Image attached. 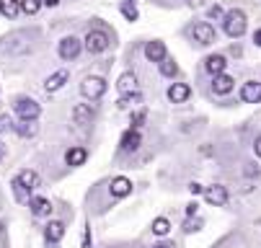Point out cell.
Wrapping results in <instances>:
<instances>
[{
  "mask_svg": "<svg viewBox=\"0 0 261 248\" xmlns=\"http://www.w3.org/2000/svg\"><path fill=\"white\" fill-rule=\"evenodd\" d=\"M122 16H124L127 21H137V16H140V13H137V8H135V6L122 3Z\"/></svg>",
  "mask_w": 261,
  "mask_h": 248,
  "instance_id": "f546056e",
  "label": "cell"
},
{
  "mask_svg": "<svg viewBox=\"0 0 261 248\" xmlns=\"http://www.w3.org/2000/svg\"><path fill=\"white\" fill-rule=\"evenodd\" d=\"M106 88H109V83H106L101 75H88V78L81 83V93H83L86 98H91V101H98V98L106 93Z\"/></svg>",
  "mask_w": 261,
  "mask_h": 248,
  "instance_id": "277c9868",
  "label": "cell"
},
{
  "mask_svg": "<svg viewBox=\"0 0 261 248\" xmlns=\"http://www.w3.org/2000/svg\"><path fill=\"white\" fill-rule=\"evenodd\" d=\"M67 80H70V73H67L65 67H60V70H55V73L44 80V91H47V93H57L60 88H65Z\"/></svg>",
  "mask_w": 261,
  "mask_h": 248,
  "instance_id": "30bf717a",
  "label": "cell"
},
{
  "mask_svg": "<svg viewBox=\"0 0 261 248\" xmlns=\"http://www.w3.org/2000/svg\"><path fill=\"white\" fill-rule=\"evenodd\" d=\"M153 233L161 235V238L168 235V233H171V223H168L166 217H155V220H153Z\"/></svg>",
  "mask_w": 261,
  "mask_h": 248,
  "instance_id": "4316f807",
  "label": "cell"
},
{
  "mask_svg": "<svg viewBox=\"0 0 261 248\" xmlns=\"http://www.w3.org/2000/svg\"><path fill=\"white\" fill-rule=\"evenodd\" d=\"M117 91H119L122 96L137 93V75H135V73H122L119 80H117Z\"/></svg>",
  "mask_w": 261,
  "mask_h": 248,
  "instance_id": "e0dca14e",
  "label": "cell"
},
{
  "mask_svg": "<svg viewBox=\"0 0 261 248\" xmlns=\"http://www.w3.org/2000/svg\"><path fill=\"white\" fill-rule=\"evenodd\" d=\"M29 209L34 217H49L52 215V202L47 197H31L29 199Z\"/></svg>",
  "mask_w": 261,
  "mask_h": 248,
  "instance_id": "8fae6325",
  "label": "cell"
},
{
  "mask_svg": "<svg viewBox=\"0 0 261 248\" xmlns=\"http://www.w3.org/2000/svg\"><path fill=\"white\" fill-rule=\"evenodd\" d=\"M246 173H248V176H258V166H253V163H248V168H246Z\"/></svg>",
  "mask_w": 261,
  "mask_h": 248,
  "instance_id": "8d00e7d4",
  "label": "cell"
},
{
  "mask_svg": "<svg viewBox=\"0 0 261 248\" xmlns=\"http://www.w3.org/2000/svg\"><path fill=\"white\" fill-rule=\"evenodd\" d=\"M204 199H207L210 204H215V207H225L228 199H230V194H228L225 186L215 184V186H207V189H204Z\"/></svg>",
  "mask_w": 261,
  "mask_h": 248,
  "instance_id": "ba28073f",
  "label": "cell"
},
{
  "mask_svg": "<svg viewBox=\"0 0 261 248\" xmlns=\"http://www.w3.org/2000/svg\"><path fill=\"white\" fill-rule=\"evenodd\" d=\"M253 153H256V158H261V134L256 137V143H253Z\"/></svg>",
  "mask_w": 261,
  "mask_h": 248,
  "instance_id": "d590c367",
  "label": "cell"
},
{
  "mask_svg": "<svg viewBox=\"0 0 261 248\" xmlns=\"http://www.w3.org/2000/svg\"><path fill=\"white\" fill-rule=\"evenodd\" d=\"M186 3H189V6H194V8H199V6L204 3V0H186Z\"/></svg>",
  "mask_w": 261,
  "mask_h": 248,
  "instance_id": "60d3db41",
  "label": "cell"
},
{
  "mask_svg": "<svg viewBox=\"0 0 261 248\" xmlns=\"http://www.w3.org/2000/svg\"><path fill=\"white\" fill-rule=\"evenodd\" d=\"M70 117H72V122H75L78 127H88L93 122L96 112H93L91 103H75V106H72V112H70Z\"/></svg>",
  "mask_w": 261,
  "mask_h": 248,
  "instance_id": "8992f818",
  "label": "cell"
},
{
  "mask_svg": "<svg viewBox=\"0 0 261 248\" xmlns=\"http://www.w3.org/2000/svg\"><path fill=\"white\" fill-rule=\"evenodd\" d=\"M241 101L243 103H258L261 101V83L256 80H248L241 86Z\"/></svg>",
  "mask_w": 261,
  "mask_h": 248,
  "instance_id": "5bb4252c",
  "label": "cell"
},
{
  "mask_svg": "<svg viewBox=\"0 0 261 248\" xmlns=\"http://www.w3.org/2000/svg\"><path fill=\"white\" fill-rule=\"evenodd\" d=\"M86 160H88V150H86V148H78V145H75V148H70V150L65 153V163H67L70 168H78V166H83Z\"/></svg>",
  "mask_w": 261,
  "mask_h": 248,
  "instance_id": "ac0fdd59",
  "label": "cell"
},
{
  "mask_svg": "<svg viewBox=\"0 0 261 248\" xmlns=\"http://www.w3.org/2000/svg\"><path fill=\"white\" fill-rule=\"evenodd\" d=\"M207 18L222 21V18H225V13H222V8H220V6H210V8H207Z\"/></svg>",
  "mask_w": 261,
  "mask_h": 248,
  "instance_id": "4dcf8cb0",
  "label": "cell"
},
{
  "mask_svg": "<svg viewBox=\"0 0 261 248\" xmlns=\"http://www.w3.org/2000/svg\"><path fill=\"white\" fill-rule=\"evenodd\" d=\"M6 129H13V122L6 114H0V132H6Z\"/></svg>",
  "mask_w": 261,
  "mask_h": 248,
  "instance_id": "d6a6232c",
  "label": "cell"
},
{
  "mask_svg": "<svg viewBox=\"0 0 261 248\" xmlns=\"http://www.w3.org/2000/svg\"><path fill=\"white\" fill-rule=\"evenodd\" d=\"M189 96H192V88L186 86V83H173V86L168 88V101H171V103H184Z\"/></svg>",
  "mask_w": 261,
  "mask_h": 248,
  "instance_id": "ffe728a7",
  "label": "cell"
},
{
  "mask_svg": "<svg viewBox=\"0 0 261 248\" xmlns=\"http://www.w3.org/2000/svg\"><path fill=\"white\" fill-rule=\"evenodd\" d=\"M137 103H142L140 91H137V93H129V96H122V98H119V109H129V106H137Z\"/></svg>",
  "mask_w": 261,
  "mask_h": 248,
  "instance_id": "83f0119b",
  "label": "cell"
},
{
  "mask_svg": "<svg viewBox=\"0 0 261 248\" xmlns=\"http://www.w3.org/2000/svg\"><path fill=\"white\" fill-rule=\"evenodd\" d=\"M16 114L23 122H36V119H39V114H42V106L36 103L34 98L21 96V98H16Z\"/></svg>",
  "mask_w": 261,
  "mask_h": 248,
  "instance_id": "3957f363",
  "label": "cell"
},
{
  "mask_svg": "<svg viewBox=\"0 0 261 248\" xmlns=\"http://www.w3.org/2000/svg\"><path fill=\"white\" fill-rule=\"evenodd\" d=\"M3 155H6V148H3V145H0V160H3Z\"/></svg>",
  "mask_w": 261,
  "mask_h": 248,
  "instance_id": "b9f144b4",
  "label": "cell"
},
{
  "mask_svg": "<svg viewBox=\"0 0 261 248\" xmlns=\"http://www.w3.org/2000/svg\"><path fill=\"white\" fill-rule=\"evenodd\" d=\"M91 225H86V233H83V248H91Z\"/></svg>",
  "mask_w": 261,
  "mask_h": 248,
  "instance_id": "836d02e7",
  "label": "cell"
},
{
  "mask_svg": "<svg viewBox=\"0 0 261 248\" xmlns=\"http://www.w3.org/2000/svg\"><path fill=\"white\" fill-rule=\"evenodd\" d=\"M158 70H161L163 78H176V75H178V65H176V60H171V57H166V60L158 65Z\"/></svg>",
  "mask_w": 261,
  "mask_h": 248,
  "instance_id": "603a6c76",
  "label": "cell"
},
{
  "mask_svg": "<svg viewBox=\"0 0 261 248\" xmlns=\"http://www.w3.org/2000/svg\"><path fill=\"white\" fill-rule=\"evenodd\" d=\"M145 57L150 60V62H163L166 57H168V52H166V44L161 42V39H153V42H147L145 44Z\"/></svg>",
  "mask_w": 261,
  "mask_h": 248,
  "instance_id": "4fadbf2b",
  "label": "cell"
},
{
  "mask_svg": "<svg viewBox=\"0 0 261 248\" xmlns=\"http://www.w3.org/2000/svg\"><path fill=\"white\" fill-rule=\"evenodd\" d=\"M16 179L29 189V191H36V189H39V184H42V179H39V173H36V171H31V168H23L18 176H16Z\"/></svg>",
  "mask_w": 261,
  "mask_h": 248,
  "instance_id": "d6986e66",
  "label": "cell"
},
{
  "mask_svg": "<svg viewBox=\"0 0 261 248\" xmlns=\"http://www.w3.org/2000/svg\"><path fill=\"white\" fill-rule=\"evenodd\" d=\"M192 39H194L199 47H210V44L215 42V29H212L207 21L194 23V29H192Z\"/></svg>",
  "mask_w": 261,
  "mask_h": 248,
  "instance_id": "52a82bcc",
  "label": "cell"
},
{
  "mask_svg": "<svg viewBox=\"0 0 261 248\" xmlns=\"http://www.w3.org/2000/svg\"><path fill=\"white\" fill-rule=\"evenodd\" d=\"M18 13H21V3H18V0H0V16L16 18Z\"/></svg>",
  "mask_w": 261,
  "mask_h": 248,
  "instance_id": "7402d4cb",
  "label": "cell"
},
{
  "mask_svg": "<svg viewBox=\"0 0 261 248\" xmlns=\"http://www.w3.org/2000/svg\"><path fill=\"white\" fill-rule=\"evenodd\" d=\"M44 238H47L49 243H60V240L65 238V223H60V220H49L47 228H44Z\"/></svg>",
  "mask_w": 261,
  "mask_h": 248,
  "instance_id": "44dd1931",
  "label": "cell"
},
{
  "mask_svg": "<svg viewBox=\"0 0 261 248\" xmlns=\"http://www.w3.org/2000/svg\"><path fill=\"white\" fill-rule=\"evenodd\" d=\"M3 228H6V225H3V223H0V233H3Z\"/></svg>",
  "mask_w": 261,
  "mask_h": 248,
  "instance_id": "7bdbcfd3",
  "label": "cell"
},
{
  "mask_svg": "<svg viewBox=\"0 0 261 248\" xmlns=\"http://www.w3.org/2000/svg\"><path fill=\"white\" fill-rule=\"evenodd\" d=\"M109 194L114 199H124L127 194H132V181L127 176H117V179H111V184H109Z\"/></svg>",
  "mask_w": 261,
  "mask_h": 248,
  "instance_id": "9c48e42d",
  "label": "cell"
},
{
  "mask_svg": "<svg viewBox=\"0 0 261 248\" xmlns=\"http://www.w3.org/2000/svg\"><path fill=\"white\" fill-rule=\"evenodd\" d=\"M233 88H236V80H233L228 73H222V75H215V78H212V91H215L217 96H228Z\"/></svg>",
  "mask_w": 261,
  "mask_h": 248,
  "instance_id": "2e32d148",
  "label": "cell"
},
{
  "mask_svg": "<svg viewBox=\"0 0 261 248\" xmlns=\"http://www.w3.org/2000/svg\"><path fill=\"white\" fill-rule=\"evenodd\" d=\"M11 189H13L16 202H29V199H31V191H29V189H26V186H23L18 179H13V181H11Z\"/></svg>",
  "mask_w": 261,
  "mask_h": 248,
  "instance_id": "cb8c5ba5",
  "label": "cell"
},
{
  "mask_svg": "<svg viewBox=\"0 0 261 248\" xmlns=\"http://www.w3.org/2000/svg\"><path fill=\"white\" fill-rule=\"evenodd\" d=\"M42 6H47V8H57V6H60V0H42Z\"/></svg>",
  "mask_w": 261,
  "mask_h": 248,
  "instance_id": "74e56055",
  "label": "cell"
},
{
  "mask_svg": "<svg viewBox=\"0 0 261 248\" xmlns=\"http://www.w3.org/2000/svg\"><path fill=\"white\" fill-rule=\"evenodd\" d=\"M83 47L91 54H101V52H106L111 47V37L106 31H101V29H93V31H88L83 37Z\"/></svg>",
  "mask_w": 261,
  "mask_h": 248,
  "instance_id": "7a4b0ae2",
  "label": "cell"
},
{
  "mask_svg": "<svg viewBox=\"0 0 261 248\" xmlns=\"http://www.w3.org/2000/svg\"><path fill=\"white\" fill-rule=\"evenodd\" d=\"M189 191L192 194H204V186L202 184H189Z\"/></svg>",
  "mask_w": 261,
  "mask_h": 248,
  "instance_id": "e575fe53",
  "label": "cell"
},
{
  "mask_svg": "<svg viewBox=\"0 0 261 248\" xmlns=\"http://www.w3.org/2000/svg\"><path fill=\"white\" fill-rule=\"evenodd\" d=\"M18 3H21V13H26V16L39 13V8H42V0H18Z\"/></svg>",
  "mask_w": 261,
  "mask_h": 248,
  "instance_id": "484cf974",
  "label": "cell"
},
{
  "mask_svg": "<svg viewBox=\"0 0 261 248\" xmlns=\"http://www.w3.org/2000/svg\"><path fill=\"white\" fill-rule=\"evenodd\" d=\"M142 122H145V112H135L132 114V129H137Z\"/></svg>",
  "mask_w": 261,
  "mask_h": 248,
  "instance_id": "1f68e13d",
  "label": "cell"
},
{
  "mask_svg": "<svg viewBox=\"0 0 261 248\" xmlns=\"http://www.w3.org/2000/svg\"><path fill=\"white\" fill-rule=\"evenodd\" d=\"M13 129H16L21 137H34V134H36V124H34V122H23V119H21L18 124H13Z\"/></svg>",
  "mask_w": 261,
  "mask_h": 248,
  "instance_id": "d4e9b609",
  "label": "cell"
},
{
  "mask_svg": "<svg viewBox=\"0 0 261 248\" xmlns=\"http://www.w3.org/2000/svg\"><path fill=\"white\" fill-rule=\"evenodd\" d=\"M140 145H142V137H140V132H137V129H127V132L122 134V140H119L122 153H135Z\"/></svg>",
  "mask_w": 261,
  "mask_h": 248,
  "instance_id": "9a60e30c",
  "label": "cell"
},
{
  "mask_svg": "<svg viewBox=\"0 0 261 248\" xmlns=\"http://www.w3.org/2000/svg\"><path fill=\"white\" fill-rule=\"evenodd\" d=\"M81 49H83V42H81V39L65 37V39L60 42V47H57V54H60L65 62H70V60H75V57L81 54Z\"/></svg>",
  "mask_w": 261,
  "mask_h": 248,
  "instance_id": "5b68a950",
  "label": "cell"
},
{
  "mask_svg": "<svg viewBox=\"0 0 261 248\" xmlns=\"http://www.w3.org/2000/svg\"><path fill=\"white\" fill-rule=\"evenodd\" d=\"M153 248H173V245H171V243H166V240H161V243H155Z\"/></svg>",
  "mask_w": 261,
  "mask_h": 248,
  "instance_id": "ab89813d",
  "label": "cell"
},
{
  "mask_svg": "<svg viewBox=\"0 0 261 248\" xmlns=\"http://www.w3.org/2000/svg\"><path fill=\"white\" fill-rule=\"evenodd\" d=\"M253 42H256V47H261V29L253 34Z\"/></svg>",
  "mask_w": 261,
  "mask_h": 248,
  "instance_id": "f35d334b",
  "label": "cell"
},
{
  "mask_svg": "<svg viewBox=\"0 0 261 248\" xmlns=\"http://www.w3.org/2000/svg\"><path fill=\"white\" fill-rule=\"evenodd\" d=\"M222 29H225V34H228L230 39H241L243 34H246V29H248V18H246V13H243L241 8L228 11L225 18H222Z\"/></svg>",
  "mask_w": 261,
  "mask_h": 248,
  "instance_id": "6da1fadb",
  "label": "cell"
},
{
  "mask_svg": "<svg viewBox=\"0 0 261 248\" xmlns=\"http://www.w3.org/2000/svg\"><path fill=\"white\" fill-rule=\"evenodd\" d=\"M225 67H228V57L225 54H210V57H204V70L212 78L222 75V73H225Z\"/></svg>",
  "mask_w": 261,
  "mask_h": 248,
  "instance_id": "7c38bea8",
  "label": "cell"
},
{
  "mask_svg": "<svg viewBox=\"0 0 261 248\" xmlns=\"http://www.w3.org/2000/svg\"><path fill=\"white\" fill-rule=\"evenodd\" d=\"M202 230V220L199 217H186L184 220V233H199Z\"/></svg>",
  "mask_w": 261,
  "mask_h": 248,
  "instance_id": "f1b7e54d",
  "label": "cell"
}]
</instances>
